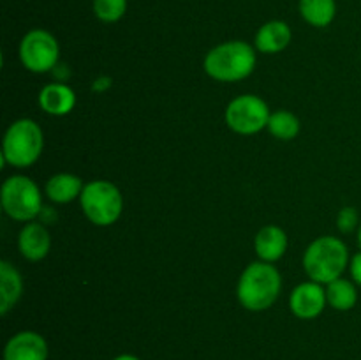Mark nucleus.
<instances>
[{
  "mask_svg": "<svg viewBox=\"0 0 361 360\" xmlns=\"http://www.w3.org/2000/svg\"><path fill=\"white\" fill-rule=\"evenodd\" d=\"M85 184L73 173H56L46 182V196L55 203H71L83 193Z\"/></svg>",
  "mask_w": 361,
  "mask_h": 360,
  "instance_id": "16",
  "label": "nucleus"
},
{
  "mask_svg": "<svg viewBox=\"0 0 361 360\" xmlns=\"http://www.w3.org/2000/svg\"><path fill=\"white\" fill-rule=\"evenodd\" d=\"M23 293V279L20 272L9 263L0 261V314L6 316L18 304Z\"/></svg>",
  "mask_w": 361,
  "mask_h": 360,
  "instance_id": "15",
  "label": "nucleus"
},
{
  "mask_svg": "<svg viewBox=\"0 0 361 360\" xmlns=\"http://www.w3.org/2000/svg\"><path fill=\"white\" fill-rule=\"evenodd\" d=\"M92 9L97 20L104 23H116L127 13V0H94Z\"/></svg>",
  "mask_w": 361,
  "mask_h": 360,
  "instance_id": "20",
  "label": "nucleus"
},
{
  "mask_svg": "<svg viewBox=\"0 0 361 360\" xmlns=\"http://www.w3.org/2000/svg\"><path fill=\"white\" fill-rule=\"evenodd\" d=\"M360 215L355 207H344L337 215V228L342 233H351L360 228Z\"/></svg>",
  "mask_w": 361,
  "mask_h": 360,
  "instance_id": "21",
  "label": "nucleus"
},
{
  "mask_svg": "<svg viewBox=\"0 0 361 360\" xmlns=\"http://www.w3.org/2000/svg\"><path fill=\"white\" fill-rule=\"evenodd\" d=\"M18 247L25 260L28 261H41L48 256L51 249V236L46 226L41 222H27L21 228L20 236H18Z\"/></svg>",
  "mask_w": 361,
  "mask_h": 360,
  "instance_id": "11",
  "label": "nucleus"
},
{
  "mask_svg": "<svg viewBox=\"0 0 361 360\" xmlns=\"http://www.w3.org/2000/svg\"><path fill=\"white\" fill-rule=\"evenodd\" d=\"M254 247L259 256L261 261H274L281 260L288 249V235L284 229L277 224H268L257 232L256 240H254Z\"/></svg>",
  "mask_w": 361,
  "mask_h": 360,
  "instance_id": "14",
  "label": "nucleus"
},
{
  "mask_svg": "<svg viewBox=\"0 0 361 360\" xmlns=\"http://www.w3.org/2000/svg\"><path fill=\"white\" fill-rule=\"evenodd\" d=\"M298 7L303 20L317 28L328 27L337 16L335 0H300Z\"/></svg>",
  "mask_w": 361,
  "mask_h": 360,
  "instance_id": "17",
  "label": "nucleus"
},
{
  "mask_svg": "<svg viewBox=\"0 0 361 360\" xmlns=\"http://www.w3.org/2000/svg\"><path fill=\"white\" fill-rule=\"evenodd\" d=\"M39 106L48 115L63 116L76 106V94L66 83H48L39 92Z\"/></svg>",
  "mask_w": 361,
  "mask_h": 360,
  "instance_id": "12",
  "label": "nucleus"
},
{
  "mask_svg": "<svg viewBox=\"0 0 361 360\" xmlns=\"http://www.w3.org/2000/svg\"><path fill=\"white\" fill-rule=\"evenodd\" d=\"M281 288V272L268 261H254L240 275L236 296L247 311L259 313L274 306Z\"/></svg>",
  "mask_w": 361,
  "mask_h": 360,
  "instance_id": "1",
  "label": "nucleus"
},
{
  "mask_svg": "<svg viewBox=\"0 0 361 360\" xmlns=\"http://www.w3.org/2000/svg\"><path fill=\"white\" fill-rule=\"evenodd\" d=\"M328 304L326 289L321 282L307 281L296 286L289 296V309L300 320H314Z\"/></svg>",
  "mask_w": 361,
  "mask_h": 360,
  "instance_id": "9",
  "label": "nucleus"
},
{
  "mask_svg": "<svg viewBox=\"0 0 361 360\" xmlns=\"http://www.w3.org/2000/svg\"><path fill=\"white\" fill-rule=\"evenodd\" d=\"M60 46L55 35L42 28L27 32L20 42V60L32 73H48L59 64Z\"/></svg>",
  "mask_w": 361,
  "mask_h": 360,
  "instance_id": "7",
  "label": "nucleus"
},
{
  "mask_svg": "<svg viewBox=\"0 0 361 360\" xmlns=\"http://www.w3.org/2000/svg\"><path fill=\"white\" fill-rule=\"evenodd\" d=\"M268 131L274 134L277 140L289 141L293 138L298 136L300 133V120L295 113L288 112V109H279L270 115L268 120Z\"/></svg>",
  "mask_w": 361,
  "mask_h": 360,
  "instance_id": "19",
  "label": "nucleus"
},
{
  "mask_svg": "<svg viewBox=\"0 0 361 360\" xmlns=\"http://www.w3.org/2000/svg\"><path fill=\"white\" fill-rule=\"evenodd\" d=\"M113 360H141V359H137L136 355H130V353H122V355L115 356Z\"/></svg>",
  "mask_w": 361,
  "mask_h": 360,
  "instance_id": "24",
  "label": "nucleus"
},
{
  "mask_svg": "<svg viewBox=\"0 0 361 360\" xmlns=\"http://www.w3.org/2000/svg\"><path fill=\"white\" fill-rule=\"evenodd\" d=\"M204 73L217 81L235 83L250 76L256 67L254 46L245 41H226L204 56Z\"/></svg>",
  "mask_w": 361,
  "mask_h": 360,
  "instance_id": "2",
  "label": "nucleus"
},
{
  "mask_svg": "<svg viewBox=\"0 0 361 360\" xmlns=\"http://www.w3.org/2000/svg\"><path fill=\"white\" fill-rule=\"evenodd\" d=\"M349 270H351V277L355 281V284L361 286V251L351 258V261H349Z\"/></svg>",
  "mask_w": 361,
  "mask_h": 360,
  "instance_id": "22",
  "label": "nucleus"
},
{
  "mask_svg": "<svg viewBox=\"0 0 361 360\" xmlns=\"http://www.w3.org/2000/svg\"><path fill=\"white\" fill-rule=\"evenodd\" d=\"M80 203L85 217L95 226L115 224L123 210L122 193L108 180H92L85 184Z\"/></svg>",
  "mask_w": 361,
  "mask_h": 360,
  "instance_id": "5",
  "label": "nucleus"
},
{
  "mask_svg": "<svg viewBox=\"0 0 361 360\" xmlns=\"http://www.w3.org/2000/svg\"><path fill=\"white\" fill-rule=\"evenodd\" d=\"M42 147L44 134L35 120H14L4 134L2 162L14 168H28L41 157Z\"/></svg>",
  "mask_w": 361,
  "mask_h": 360,
  "instance_id": "4",
  "label": "nucleus"
},
{
  "mask_svg": "<svg viewBox=\"0 0 361 360\" xmlns=\"http://www.w3.org/2000/svg\"><path fill=\"white\" fill-rule=\"evenodd\" d=\"M104 80L106 78H97L94 83V90H104V88H108L109 85H111V81H106V83H102Z\"/></svg>",
  "mask_w": 361,
  "mask_h": 360,
  "instance_id": "23",
  "label": "nucleus"
},
{
  "mask_svg": "<svg viewBox=\"0 0 361 360\" xmlns=\"http://www.w3.org/2000/svg\"><path fill=\"white\" fill-rule=\"evenodd\" d=\"M349 249L337 236H319L307 247L303 254V268L310 281L328 284L342 275L349 265Z\"/></svg>",
  "mask_w": 361,
  "mask_h": 360,
  "instance_id": "3",
  "label": "nucleus"
},
{
  "mask_svg": "<svg viewBox=\"0 0 361 360\" xmlns=\"http://www.w3.org/2000/svg\"><path fill=\"white\" fill-rule=\"evenodd\" d=\"M291 39L293 32L286 21L271 20L261 25L256 34V39H254V44H256L257 52L267 53V55H275V53H281L282 49L288 48Z\"/></svg>",
  "mask_w": 361,
  "mask_h": 360,
  "instance_id": "13",
  "label": "nucleus"
},
{
  "mask_svg": "<svg viewBox=\"0 0 361 360\" xmlns=\"http://www.w3.org/2000/svg\"><path fill=\"white\" fill-rule=\"evenodd\" d=\"M270 108L261 97L254 94H243L233 99L226 108V124L236 134H256L268 127Z\"/></svg>",
  "mask_w": 361,
  "mask_h": 360,
  "instance_id": "8",
  "label": "nucleus"
},
{
  "mask_svg": "<svg viewBox=\"0 0 361 360\" xmlns=\"http://www.w3.org/2000/svg\"><path fill=\"white\" fill-rule=\"evenodd\" d=\"M358 244H360V249H361V222H360V228H358Z\"/></svg>",
  "mask_w": 361,
  "mask_h": 360,
  "instance_id": "25",
  "label": "nucleus"
},
{
  "mask_svg": "<svg viewBox=\"0 0 361 360\" xmlns=\"http://www.w3.org/2000/svg\"><path fill=\"white\" fill-rule=\"evenodd\" d=\"M326 300L334 309L351 311L358 302V292H356L355 281L349 279H335L326 284Z\"/></svg>",
  "mask_w": 361,
  "mask_h": 360,
  "instance_id": "18",
  "label": "nucleus"
},
{
  "mask_svg": "<svg viewBox=\"0 0 361 360\" xmlns=\"http://www.w3.org/2000/svg\"><path fill=\"white\" fill-rule=\"evenodd\" d=\"M4 360H48V342L34 330L18 332L7 341Z\"/></svg>",
  "mask_w": 361,
  "mask_h": 360,
  "instance_id": "10",
  "label": "nucleus"
},
{
  "mask_svg": "<svg viewBox=\"0 0 361 360\" xmlns=\"http://www.w3.org/2000/svg\"><path fill=\"white\" fill-rule=\"evenodd\" d=\"M0 203L7 217L20 222H30L42 212V194L32 179L13 175L4 180Z\"/></svg>",
  "mask_w": 361,
  "mask_h": 360,
  "instance_id": "6",
  "label": "nucleus"
}]
</instances>
